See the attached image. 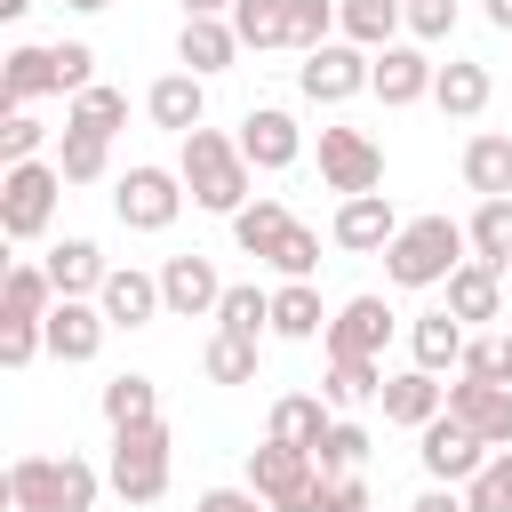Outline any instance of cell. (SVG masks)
Here are the masks:
<instances>
[{"label": "cell", "instance_id": "cell-6", "mask_svg": "<svg viewBox=\"0 0 512 512\" xmlns=\"http://www.w3.org/2000/svg\"><path fill=\"white\" fill-rule=\"evenodd\" d=\"M488 456H496V448H488L472 424H456V416H432V424L416 432V464H424L440 488H472V480L488 472Z\"/></svg>", "mask_w": 512, "mask_h": 512}, {"label": "cell", "instance_id": "cell-9", "mask_svg": "<svg viewBox=\"0 0 512 512\" xmlns=\"http://www.w3.org/2000/svg\"><path fill=\"white\" fill-rule=\"evenodd\" d=\"M368 80H376V56H368V48H352V40H328V48H320V56H304V72H296V88H304L312 104H352Z\"/></svg>", "mask_w": 512, "mask_h": 512}, {"label": "cell", "instance_id": "cell-40", "mask_svg": "<svg viewBox=\"0 0 512 512\" xmlns=\"http://www.w3.org/2000/svg\"><path fill=\"white\" fill-rule=\"evenodd\" d=\"M200 368H208L216 384H248V376H256V344L216 328V336H208V352H200Z\"/></svg>", "mask_w": 512, "mask_h": 512}, {"label": "cell", "instance_id": "cell-57", "mask_svg": "<svg viewBox=\"0 0 512 512\" xmlns=\"http://www.w3.org/2000/svg\"><path fill=\"white\" fill-rule=\"evenodd\" d=\"M368 512H376V504H368Z\"/></svg>", "mask_w": 512, "mask_h": 512}, {"label": "cell", "instance_id": "cell-14", "mask_svg": "<svg viewBox=\"0 0 512 512\" xmlns=\"http://www.w3.org/2000/svg\"><path fill=\"white\" fill-rule=\"evenodd\" d=\"M296 152H304V128H296L280 104H256V112L240 120V160H248V168H296Z\"/></svg>", "mask_w": 512, "mask_h": 512}, {"label": "cell", "instance_id": "cell-19", "mask_svg": "<svg viewBox=\"0 0 512 512\" xmlns=\"http://www.w3.org/2000/svg\"><path fill=\"white\" fill-rule=\"evenodd\" d=\"M432 80H440V64H432L424 48H400V40L376 48V80H368V88H376L384 104H416V96H432Z\"/></svg>", "mask_w": 512, "mask_h": 512}, {"label": "cell", "instance_id": "cell-41", "mask_svg": "<svg viewBox=\"0 0 512 512\" xmlns=\"http://www.w3.org/2000/svg\"><path fill=\"white\" fill-rule=\"evenodd\" d=\"M328 32H336V0H288V48L320 56V48H328Z\"/></svg>", "mask_w": 512, "mask_h": 512}, {"label": "cell", "instance_id": "cell-17", "mask_svg": "<svg viewBox=\"0 0 512 512\" xmlns=\"http://www.w3.org/2000/svg\"><path fill=\"white\" fill-rule=\"evenodd\" d=\"M384 424H408V432H424L432 416H448V384L440 376H424V368H408V376H384Z\"/></svg>", "mask_w": 512, "mask_h": 512}, {"label": "cell", "instance_id": "cell-32", "mask_svg": "<svg viewBox=\"0 0 512 512\" xmlns=\"http://www.w3.org/2000/svg\"><path fill=\"white\" fill-rule=\"evenodd\" d=\"M288 232H296V216H288L280 200H248V208L232 216V240H240V256H264V264H272V248H280Z\"/></svg>", "mask_w": 512, "mask_h": 512}, {"label": "cell", "instance_id": "cell-44", "mask_svg": "<svg viewBox=\"0 0 512 512\" xmlns=\"http://www.w3.org/2000/svg\"><path fill=\"white\" fill-rule=\"evenodd\" d=\"M304 512H368V480L360 472H320L312 496H304Z\"/></svg>", "mask_w": 512, "mask_h": 512}, {"label": "cell", "instance_id": "cell-53", "mask_svg": "<svg viewBox=\"0 0 512 512\" xmlns=\"http://www.w3.org/2000/svg\"><path fill=\"white\" fill-rule=\"evenodd\" d=\"M240 0H184V16H232Z\"/></svg>", "mask_w": 512, "mask_h": 512}, {"label": "cell", "instance_id": "cell-18", "mask_svg": "<svg viewBox=\"0 0 512 512\" xmlns=\"http://www.w3.org/2000/svg\"><path fill=\"white\" fill-rule=\"evenodd\" d=\"M32 96H56V48H8L0 56V112H32Z\"/></svg>", "mask_w": 512, "mask_h": 512}, {"label": "cell", "instance_id": "cell-16", "mask_svg": "<svg viewBox=\"0 0 512 512\" xmlns=\"http://www.w3.org/2000/svg\"><path fill=\"white\" fill-rule=\"evenodd\" d=\"M96 304H104V320H112V328H144V320H160V312H168L160 272H136V264H120V272L96 288Z\"/></svg>", "mask_w": 512, "mask_h": 512}, {"label": "cell", "instance_id": "cell-43", "mask_svg": "<svg viewBox=\"0 0 512 512\" xmlns=\"http://www.w3.org/2000/svg\"><path fill=\"white\" fill-rule=\"evenodd\" d=\"M320 472H360L368 464V424H328V440L312 448Z\"/></svg>", "mask_w": 512, "mask_h": 512}, {"label": "cell", "instance_id": "cell-12", "mask_svg": "<svg viewBox=\"0 0 512 512\" xmlns=\"http://www.w3.org/2000/svg\"><path fill=\"white\" fill-rule=\"evenodd\" d=\"M104 304H88V296H56V312L40 320V336H48V352L56 360H96L104 352Z\"/></svg>", "mask_w": 512, "mask_h": 512}, {"label": "cell", "instance_id": "cell-35", "mask_svg": "<svg viewBox=\"0 0 512 512\" xmlns=\"http://www.w3.org/2000/svg\"><path fill=\"white\" fill-rule=\"evenodd\" d=\"M160 416V392H152V376H112L104 384V424L112 432H128V424H152Z\"/></svg>", "mask_w": 512, "mask_h": 512}, {"label": "cell", "instance_id": "cell-3", "mask_svg": "<svg viewBox=\"0 0 512 512\" xmlns=\"http://www.w3.org/2000/svg\"><path fill=\"white\" fill-rule=\"evenodd\" d=\"M96 464L80 456H16L8 464V504L16 512H96Z\"/></svg>", "mask_w": 512, "mask_h": 512}, {"label": "cell", "instance_id": "cell-51", "mask_svg": "<svg viewBox=\"0 0 512 512\" xmlns=\"http://www.w3.org/2000/svg\"><path fill=\"white\" fill-rule=\"evenodd\" d=\"M192 512H272V504H264L256 488H208V496H200Z\"/></svg>", "mask_w": 512, "mask_h": 512}, {"label": "cell", "instance_id": "cell-46", "mask_svg": "<svg viewBox=\"0 0 512 512\" xmlns=\"http://www.w3.org/2000/svg\"><path fill=\"white\" fill-rule=\"evenodd\" d=\"M96 88V48L88 40H56V96H80Z\"/></svg>", "mask_w": 512, "mask_h": 512}, {"label": "cell", "instance_id": "cell-29", "mask_svg": "<svg viewBox=\"0 0 512 512\" xmlns=\"http://www.w3.org/2000/svg\"><path fill=\"white\" fill-rule=\"evenodd\" d=\"M464 184L480 192V200H512V136H472L464 144Z\"/></svg>", "mask_w": 512, "mask_h": 512}, {"label": "cell", "instance_id": "cell-52", "mask_svg": "<svg viewBox=\"0 0 512 512\" xmlns=\"http://www.w3.org/2000/svg\"><path fill=\"white\" fill-rule=\"evenodd\" d=\"M408 512H472V504H464V488H440V480H432V488H424Z\"/></svg>", "mask_w": 512, "mask_h": 512}, {"label": "cell", "instance_id": "cell-37", "mask_svg": "<svg viewBox=\"0 0 512 512\" xmlns=\"http://www.w3.org/2000/svg\"><path fill=\"white\" fill-rule=\"evenodd\" d=\"M216 328L256 344V336L272 328V296H264V288H224V304H216Z\"/></svg>", "mask_w": 512, "mask_h": 512}, {"label": "cell", "instance_id": "cell-26", "mask_svg": "<svg viewBox=\"0 0 512 512\" xmlns=\"http://www.w3.org/2000/svg\"><path fill=\"white\" fill-rule=\"evenodd\" d=\"M272 336H288V344L328 336V312H320V288L312 280H280L272 288Z\"/></svg>", "mask_w": 512, "mask_h": 512}, {"label": "cell", "instance_id": "cell-7", "mask_svg": "<svg viewBox=\"0 0 512 512\" xmlns=\"http://www.w3.org/2000/svg\"><path fill=\"white\" fill-rule=\"evenodd\" d=\"M112 208H120V224H128V232H168V224H176V208H184V176L144 160V168H128V176H120Z\"/></svg>", "mask_w": 512, "mask_h": 512}, {"label": "cell", "instance_id": "cell-36", "mask_svg": "<svg viewBox=\"0 0 512 512\" xmlns=\"http://www.w3.org/2000/svg\"><path fill=\"white\" fill-rule=\"evenodd\" d=\"M232 32H240V48H288V0H240Z\"/></svg>", "mask_w": 512, "mask_h": 512}, {"label": "cell", "instance_id": "cell-34", "mask_svg": "<svg viewBox=\"0 0 512 512\" xmlns=\"http://www.w3.org/2000/svg\"><path fill=\"white\" fill-rule=\"evenodd\" d=\"M48 312H56L48 272H40V264H8V280H0V320H48Z\"/></svg>", "mask_w": 512, "mask_h": 512}, {"label": "cell", "instance_id": "cell-50", "mask_svg": "<svg viewBox=\"0 0 512 512\" xmlns=\"http://www.w3.org/2000/svg\"><path fill=\"white\" fill-rule=\"evenodd\" d=\"M408 8V32L416 40H448L456 32V0H400Z\"/></svg>", "mask_w": 512, "mask_h": 512}, {"label": "cell", "instance_id": "cell-55", "mask_svg": "<svg viewBox=\"0 0 512 512\" xmlns=\"http://www.w3.org/2000/svg\"><path fill=\"white\" fill-rule=\"evenodd\" d=\"M64 8H80V16H96V8H112V0H64Z\"/></svg>", "mask_w": 512, "mask_h": 512}, {"label": "cell", "instance_id": "cell-5", "mask_svg": "<svg viewBox=\"0 0 512 512\" xmlns=\"http://www.w3.org/2000/svg\"><path fill=\"white\" fill-rule=\"evenodd\" d=\"M56 192H64V168L56 160H16L0 176V232L8 240H40L48 216H56Z\"/></svg>", "mask_w": 512, "mask_h": 512}, {"label": "cell", "instance_id": "cell-27", "mask_svg": "<svg viewBox=\"0 0 512 512\" xmlns=\"http://www.w3.org/2000/svg\"><path fill=\"white\" fill-rule=\"evenodd\" d=\"M400 24H408V8H400V0H336V32H344L352 48H368V56H376V48H392V32H400Z\"/></svg>", "mask_w": 512, "mask_h": 512}, {"label": "cell", "instance_id": "cell-25", "mask_svg": "<svg viewBox=\"0 0 512 512\" xmlns=\"http://www.w3.org/2000/svg\"><path fill=\"white\" fill-rule=\"evenodd\" d=\"M264 440H280V448H304V456H312V448L328 440V408H320L312 392H280V400H272V416H264Z\"/></svg>", "mask_w": 512, "mask_h": 512}, {"label": "cell", "instance_id": "cell-30", "mask_svg": "<svg viewBox=\"0 0 512 512\" xmlns=\"http://www.w3.org/2000/svg\"><path fill=\"white\" fill-rule=\"evenodd\" d=\"M320 392H328V408H368V400L384 392V368H376V360H360V352H328Z\"/></svg>", "mask_w": 512, "mask_h": 512}, {"label": "cell", "instance_id": "cell-48", "mask_svg": "<svg viewBox=\"0 0 512 512\" xmlns=\"http://www.w3.org/2000/svg\"><path fill=\"white\" fill-rule=\"evenodd\" d=\"M272 272H280V280H312V272H320V232L296 224V232L272 248Z\"/></svg>", "mask_w": 512, "mask_h": 512}, {"label": "cell", "instance_id": "cell-39", "mask_svg": "<svg viewBox=\"0 0 512 512\" xmlns=\"http://www.w3.org/2000/svg\"><path fill=\"white\" fill-rule=\"evenodd\" d=\"M104 144H112V136L64 128V144H56V168H64V184H96V176H104Z\"/></svg>", "mask_w": 512, "mask_h": 512}, {"label": "cell", "instance_id": "cell-31", "mask_svg": "<svg viewBox=\"0 0 512 512\" xmlns=\"http://www.w3.org/2000/svg\"><path fill=\"white\" fill-rule=\"evenodd\" d=\"M432 104H440L448 120H480V112H488V64H440Z\"/></svg>", "mask_w": 512, "mask_h": 512}, {"label": "cell", "instance_id": "cell-38", "mask_svg": "<svg viewBox=\"0 0 512 512\" xmlns=\"http://www.w3.org/2000/svg\"><path fill=\"white\" fill-rule=\"evenodd\" d=\"M120 120H128V96L120 88H80L72 112H64V128H88V136H112Z\"/></svg>", "mask_w": 512, "mask_h": 512}, {"label": "cell", "instance_id": "cell-2", "mask_svg": "<svg viewBox=\"0 0 512 512\" xmlns=\"http://www.w3.org/2000/svg\"><path fill=\"white\" fill-rule=\"evenodd\" d=\"M176 176H184V192H192L200 208H216V216H240V208H248V160H240V136L192 128Z\"/></svg>", "mask_w": 512, "mask_h": 512}, {"label": "cell", "instance_id": "cell-42", "mask_svg": "<svg viewBox=\"0 0 512 512\" xmlns=\"http://www.w3.org/2000/svg\"><path fill=\"white\" fill-rule=\"evenodd\" d=\"M456 376H472V384H512V336H504V328H496V336H472Z\"/></svg>", "mask_w": 512, "mask_h": 512}, {"label": "cell", "instance_id": "cell-23", "mask_svg": "<svg viewBox=\"0 0 512 512\" xmlns=\"http://www.w3.org/2000/svg\"><path fill=\"white\" fill-rule=\"evenodd\" d=\"M40 272H48V288H56V296H96V288L112 280V264H104V248H96V240H56Z\"/></svg>", "mask_w": 512, "mask_h": 512}, {"label": "cell", "instance_id": "cell-1", "mask_svg": "<svg viewBox=\"0 0 512 512\" xmlns=\"http://www.w3.org/2000/svg\"><path fill=\"white\" fill-rule=\"evenodd\" d=\"M464 248H472L464 224H448V216H408L400 240L384 248V280H392V288H448V272L472 264Z\"/></svg>", "mask_w": 512, "mask_h": 512}, {"label": "cell", "instance_id": "cell-11", "mask_svg": "<svg viewBox=\"0 0 512 512\" xmlns=\"http://www.w3.org/2000/svg\"><path fill=\"white\" fill-rule=\"evenodd\" d=\"M160 296H168V312H176V320H216L224 280H216V264H208V256H168V264H160Z\"/></svg>", "mask_w": 512, "mask_h": 512}, {"label": "cell", "instance_id": "cell-28", "mask_svg": "<svg viewBox=\"0 0 512 512\" xmlns=\"http://www.w3.org/2000/svg\"><path fill=\"white\" fill-rule=\"evenodd\" d=\"M448 312L456 320H496L504 312V272L496 264H456L448 272Z\"/></svg>", "mask_w": 512, "mask_h": 512}, {"label": "cell", "instance_id": "cell-22", "mask_svg": "<svg viewBox=\"0 0 512 512\" xmlns=\"http://www.w3.org/2000/svg\"><path fill=\"white\" fill-rule=\"evenodd\" d=\"M144 112H152L160 128L192 136V128H208V88H200L192 72H168V80H152V88H144Z\"/></svg>", "mask_w": 512, "mask_h": 512}, {"label": "cell", "instance_id": "cell-54", "mask_svg": "<svg viewBox=\"0 0 512 512\" xmlns=\"http://www.w3.org/2000/svg\"><path fill=\"white\" fill-rule=\"evenodd\" d=\"M488 24H496V32H512V0H488Z\"/></svg>", "mask_w": 512, "mask_h": 512}, {"label": "cell", "instance_id": "cell-45", "mask_svg": "<svg viewBox=\"0 0 512 512\" xmlns=\"http://www.w3.org/2000/svg\"><path fill=\"white\" fill-rule=\"evenodd\" d=\"M464 504H472V512H512V448L488 456V472L464 488Z\"/></svg>", "mask_w": 512, "mask_h": 512}, {"label": "cell", "instance_id": "cell-21", "mask_svg": "<svg viewBox=\"0 0 512 512\" xmlns=\"http://www.w3.org/2000/svg\"><path fill=\"white\" fill-rule=\"evenodd\" d=\"M384 336H392V304H384V296H352V304L328 320V352H360V360H376Z\"/></svg>", "mask_w": 512, "mask_h": 512}, {"label": "cell", "instance_id": "cell-20", "mask_svg": "<svg viewBox=\"0 0 512 512\" xmlns=\"http://www.w3.org/2000/svg\"><path fill=\"white\" fill-rule=\"evenodd\" d=\"M328 240H336V248H392V240H400V216H392V200H384V192H360V200H344V208H336Z\"/></svg>", "mask_w": 512, "mask_h": 512}, {"label": "cell", "instance_id": "cell-47", "mask_svg": "<svg viewBox=\"0 0 512 512\" xmlns=\"http://www.w3.org/2000/svg\"><path fill=\"white\" fill-rule=\"evenodd\" d=\"M40 144H48V128L32 120V112H0V160L16 168V160H40Z\"/></svg>", "mask_w": 512, "mask_h": 512}, {"label": "cell", "instance_id": "cell-24", "mask_svg": "<svg viewBox=\"0 0 512 512\" xmlns=\"http://www.w3.org/2000/svg\"><path fill=\"white\" fill-rule=\"evenodd\" d=\"M464 320L440 304V312H416V328H408V352H416V368L424 376H440V368H464Z\"/></svg>", "mask_w": 512, "mask_h": 512}, {"label": "cell", "instance_id": "cell-13", "mask_svg": "<svg viewBox=\"0 0 512 512\" xmlns=\"http://www.w3.org/2000/svg\"><path fill=\"white\" fill-rule=\"evenodd\" d=\"M448 416L472 424L488 448H512V384H472V376H456V384H448Z\"/></svg>", "mask_w": 512, "mask_h": 512}, {"label": "cell", "instance_id": "cell-4", "mask_svg": "<svg viewBox=\"0 0 512 512\" xmlns=\"http://www.w3.org/2000/svg\"><path fill=\"white\" fill-rule=\"evenodd\" d=\"M104 480H112L128 504H160V496H168V424L152 416V424L112 432V464H104Z\"/></svg>", "mask_w": 512, "mask_h": 512}, {"label": "cell", "instance_id": "cell-56", "mask_svg": "<svg viewBox=\"0 0 512 512\" xmlns=\"http://www.w3.org/2000/svg\"><path fill=\"white\" fill-rule=\"evenodd\" d=\"M24 8H32V0H0V16H24Z\"/></svg>", "mask_w": 512, "mask_h": 512}, {"label": "cell", "instance_id": "cell-33", "mask_svg": "<svg viewBox=\"0 0 512 512\" xmlns=\"http://www.w3.org/2000/svg\"><path fill=\"white\" fill-rule=\"evenodd\" d=\"M464 240H472V264L512 272V200H480L472 224H464Z\"/></svg>", "mask_w": 512, "mask_h": 512}, {"label": "cell", "instance_id": "cell-8", "mask_svg": "<svg viewBox=\"0 0 512 512\" xmlns=\"http://www.w3.org/2000/svg\"><path fill=\"white\" fill-rule=\"evenodd\" d=\"M312 480H320V464H312L304 448H280V440L248 448V488H256V496H264L272 512H304Z\"/></svg>", "mask_w": 512, "mask_h": 512}, {"label": "cell", "instance_id": "cell-49", "mask_svg": "<svg viewBox=\"0 0 512 512\" xmlns=\"http://www.w3.org/2000/svg\"><path fill=\"white\" fill-rule=\"evenodd\" d=\"M32 352H48L40 320H0V368H32Z\"/></svg>", "mask_w": 512, "mask_h": 512}, {"label": "cell", "instance_id": "cell-10", "mask_svg": "<svg viewBox=\"0 0 512 512\" xmlns=\"http://www.w3.org/2000/svg\"><path fill=\"white\" fill-rule=\"evenodd\" d=\"M320 176H328V192L360 200V192L384 184V152H376L360 128H320Z\"/></svg>", "mask_w": 512, "mask_h": 512}, {"label": "cell", "instance_id": "cell-15", "mask_svg": "<svg viewBox=\"0 0 512 512\" xmlns=\"http://www.w3.org/2000/svg\"><path fill=\"white\" fill-rule=\"evenodd\" d=\"M232 56H240V32H232V16H184V32H176V64H184L192 80H208V72H232Z\"/></svg>", "mask_w": 512, "mask_h": 512}]
</instances>
